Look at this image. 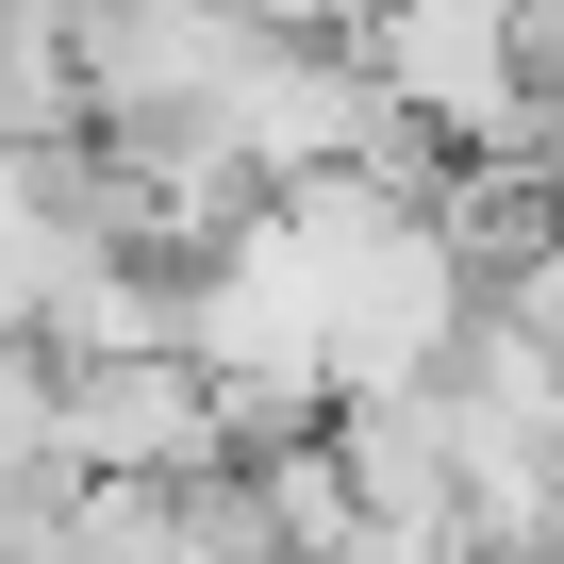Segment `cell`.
<instances>
[{
	"label": "cell",
	"mask_w": 564,
	"mask_h": 564,
	"mask_svg": "<svg viewBox=\"0 0 564 564\" xmlns=\"http://www.w3.org/2000/svg\"><path fill=\"white\" fill-rule=\"evenodd\" d=\"M51 432L84 481H133V498H199L232 481V432H216V382L183 349H133V366H51Z\"/></svg>",
	"instance_id": "cell-1"
},
{
	"label": "cell",
	"mask_w": 564,
	"mask_h": 564,
	"mask_svg": "<svg viewBox=\"0 0 564 564\" xmlns=\"http://www.w3.org/2000/svg\"><path fill=\"white\" fill-rule=\"evenodd\" d=\"M232 18L265 51H349V34H382V0H232Z\"/></svg>",
	"instance_id": "cell-2"
}]
</instances>
